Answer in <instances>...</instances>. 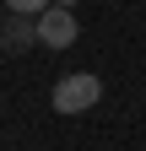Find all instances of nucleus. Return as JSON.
Returning a JSON list of instances; mask_svg holds the SVG:
<instances>
[{"label": "nucleus", "mask_w": 146, "mask_h": 151, "mask_svg": "<svg viewBox=\"0 0 146 151\" xmlns=\"http://www.w3.org/2000/svg\"><path fill=\"white\" fill-rule=\"evenodd\" d=\"M98 97H103V81L92 70H70V76L54 81V108H60V113H87Z\"/></svg>", "instance_id": "1"}, {"label": "nucleus", "mask_w": 146, "mask_h": 151, "mask_svg": "<svg viewBox=\"0 0 146 151\" xmlns=\"http://www.w3.org/2000/svg\"><path fill=\"white\" fill-rule=\"evenodd\" d=\"M54 6H65V11H70V6H76V0H54Z\"/></svg>", "instance_id": "5"}, {"label": "nucleus", "mask_w": 146, "mask_h": 151, "mask_svg": "<svg viewBox=\"0 0 146 151\" xmlns=\"http://www.w3.org/2000/svg\"><path fill=\"white\" fill-rule=\"evenodd\" d=\"M54 6V0H6V11H16V16H43Z\"/></svg>", "instance_id": "4"}, {"label": "nucleus", "mask_w": 146, "mask_h": 151, "mask_svg": "<svg viewBox=\"0 0 146 151\" xmlns=\"http://www.w3.org/2000/svg\"><path fill=\"white\" fill-rule=\"evenodd\" d=\"M33 43H38V16H16V11L0 16V49L6 54H27Z\"/></svg>", "instance_id": "3"}, {"label": "nucleus", "mask_w": 146, "mask_h": 151, "mask_svg": "<svg viewBox=\"0 0 146 151\" xmlns=\"http://www.w3.org/2000/svg\"><path fill=\"white\" fill-rule=\"evenodd\" d=\"M76 32H81V22H76V11H65V6H49L38 16V43L43 49H70Z\"/></svg>", "instance_id": "2"}]
</instances>
